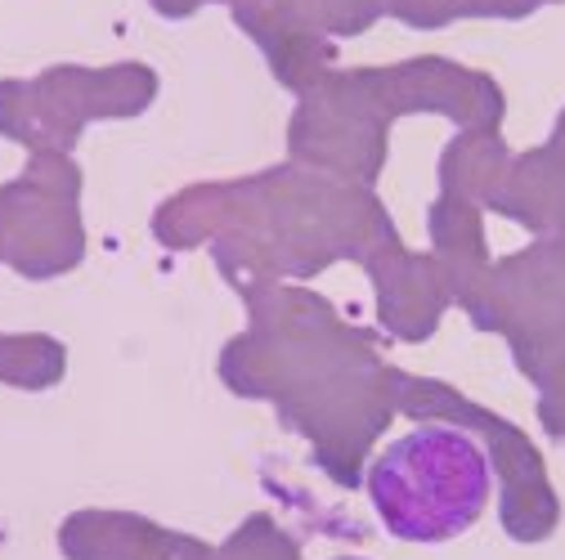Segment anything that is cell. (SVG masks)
I'll return each instance as SVG.
<instances>
[{
    "label": "cell",
    "instance_id": "6da1fadb",
    "mask_svg": "<svg viewBox=\"0 0 565 560\" xmlns=\"http://www.w3.org/2000/svg\"><path fill=\"white\" fill-rule=\"evenodd\" d=\"M493 494L484 449L454 427H417L386 444L369 471V498L404 542H449L467 534Z\"/></svg>",
    "mask_w": 565,
    "mask_h": 560
}]
</instances>
